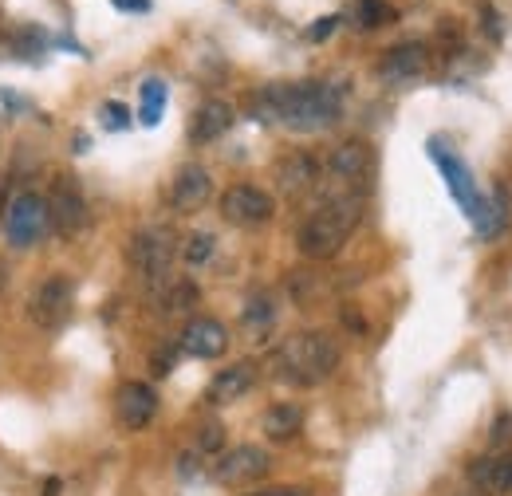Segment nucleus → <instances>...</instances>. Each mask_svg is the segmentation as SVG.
I'll return each instance as SVG.
<instances>
[{
  "label": "nucleus",
  "mask_w": 512,
  "mask_h": 496,
  "mask_svg": "<svg viewBox=\"0 0 512 496\" xmlns=\"http://www.w3.org/2000/svg\"><path fill=\"white\" fill-rule=\"evenodd\" d=\"M430 67V48L422 40H402L394 48H386L379 60V75L386 83H410Z\"/></svg>",
  "instance_id": "ddd939ff"
},
{
  "label": "nucleus",
  "mask_w": 512,
  "mask_h": 496,
  "mask_svg": "<svg viewBox=\"0 0 512 496\" xmlns=\"http://www.w3.org/2000/svg\"><path fill=\"white\" fill-rule=\"evenodd\" d=\"M48 213H52V225L60 237H75L83 225H87V201L79 186L71 178H60L52 186V197H48Z\"/></svg>",
  "instance_id": "f8f14e48"
},
{
  "label": "nucleus",
  "mask_w": 512,
  "mask_h": 496,
  "mask_svg": "<svg viewBox=\"0 0 512 496\" xmlns=\"http://www.w3.org/2000/svg\"><path fill=\"white\" fill-rule=\"evenodd\" d=\"M430 158H434V166L442 170V178H446L453 201H457V205L465 209V217L477 225V233H497V221L489 217V205H485V197L477 193L473 178H469V170L449 154L442 142H430Z\"/></svg>",
  "instance_id": "20e7f679"
},
{
  "label": "nucleus",
  "mask_w": 512,
  "mask_h": 496,
  "mask_svg": "<svg viewBox=\"0 0 512 496\" xmlns=\"http://www.w3.org/2000/svg\"><path fill=\"white\" fill-rule=\"evenodd\" d=\"M99 115H103V126H107V130H127L130 126V111L123 103H103Z\"/></svg>",
  "instance_id": "cd10ccee"
},
{
  "label": "nucleus",
  "mask_w": 512,
  "mask_h": 496,
  "mask_svg": "<svg viewBox=\"0 0 512 496\" xmlns=\"http://www.w3.org/2000/svg\"><path fill=\"white\" fill-rule=\"evenodd\" d=\"M221 445H225V426H221V422H205V426L197 430V453H201V457H213Z\"/></svg>",
  "instance_id": "393cba45"
},
{
  "label": "nucleus",
  "mask_w": 512,
  "mask_h": 496,
  "mask_svg": "<svg viewBox=\"0 0 512 496\" xmlns=\"http://www.w3.org/2000/svg\"><path fill=\"white\" fill-rule=\"evenodd\" d=\"M363 221V197H351V193H335L327 197L320 209L300 225L296 233V245L308 260H327L335 256L339 248L351 241V233L359 229Z\"/></svg>",
  "instance_id": "f03ea898"
},
{
  "label": "nucleus",
  "mask_w": 512,
  "mask_h": 496,
  "mask_svg": "<svg viewBox=\"0 0 512 496\" xmlns=\"http://www.w3.org/2000/svg\"><path fill=\"white\" fill-rule=\"evenodd\" d=\"M71 304H75V288H71V280H67V276H48V280L32 292V300H28L32 319H36L44 331L64 327L67 315H71Z\"/></svg>",
  "instance_id": "9d476101"
},
{
  "label": "nucleus",
  "mask_w": 512,
  "mask_h": 496,
  "mask_svg": "<svg viewBox=\"0 0 512 496\" xmlns=\"http://www.w3.org/2000/svg\"><path fill=\"white\" fill-rule=\"evenodd\" d=\"M182 351L193 355V359H221L229 351V331L225 323L201 315V319H190L186 331H182Z\"/></svg>",
  "instance_id": "4468645a"
},
{
  "label": "nucleus",
  "mask_w": 512,
  "mask_h": 496,
  "mask_svg": "<svg viewBox=\"0 0 512 496\" xmlns=\"http://www.w3.org/2000/svg\"><path fill=\"white\" fill-rule=\"evenodd\" d=\"M438 44L446 48L449 56H461V52H465V36H461L457 20H442V28H438Z\"/></svg>",
  "instance_id": "bb28decb"
},
{
  "label": "nucleus",
  "mask_w": 512,
  "mask_h": 496,
  "mask_svg": "<svg viewBox=\"0 0 512 496\" xmlns=\"http://www.w3.org/2000/svg\"><path fill=\"white\" fill-rule=\"evenodd\" d=\"M119 12H150V0H111Z\"/></svg>",
  "instance_id": "2f4dec72"
},
{
  "label": "nucleus",
  "mask_w": 512,
  "mask_h": 496,
  "mask_svg": "<svg viewBox=\"0 0 512 496\" xmlns=\"http://www.w3.org/2000/svg\"><path fill=\"white\" fill-rule=\"evenodd\" d=\"M335 28H339V16H320V20L308 28V40H316V44H320V40H327Z\"/></svg>",
  "instance_id": "c85d7f7f"
},
{
  "label": "nucleus",
  "mask_w": 512,
  "mask_h": 496,
  "mask_svg": "<svg viewBox=\"0 0 512 496\" xmlns=\"http://www.w3.org/2000/svg\"><path fill=\"white\" fill-rule=\"evenodd\" d=\"M245 496H312V493L300 489V485H272V489H256V493H245Z\"/></svg>",
  "instance_id": "7c9ffc66"
},
{
  "label": "nucleus",
  "mask_w": 512,
  "mask_h": 496,
  "mask_svg": "<svg viewBox=\"0 0 512 496\" xmlns=\"http://www.w3.org/2000/svg\"><path fill=\"white\" fill-rule=\"evenodd\" d=\"M127 256L134 272L150 288H166L170 284V264H174V233L170 229H142V233L130 237Z\"/></svg>",
  "instance_id": "39448f33"
},
{
  "label": "nucleus",
  "mask_w": 512,
  "mask_h": 496,
  "mask_svg": "<svg viewBox=\"0 0 512 496\" xmlns=\"http://www.w3.org/2000/svg\"><path fill=\"white\" fill-rule=\"evenodd\" d=\"M256 123H276L296 134H320L343 115V95L327 83H268L249 103Z\"/></svg>",
  "instance_id": "f257e3e1"
},
{
  "label": "nucleus",
  "mask_w": 512,
  "mask_h": 496,
  "mask_svg": "<svg viewBox=\"0 0 512 496\" xmlns=\"http://www.w3.org/2000/svg\"><path fill=\"white\" fill-rule=\"evenodd\" d=\"M40 493H44V496H60V481H56V477H52V481H44V489H40Z\"/></svg>",
  "instance_id": "f704fd0d"
},
{
  "label": "nucleus",
  "mask_w": 512,
  "mask_h": 496,
  "mask_svg": "<svg viewBox=\"0 0 512 496\" xmlns=\"http://www.w3.org/2000/svg\"><path fill=\"white\" fill-rule=\"evenodd\" d=\"M166 99H170L166 83H162V79H146V83H142V111H138V123H142V126H158V123H162Z\"/></svg>",
  "instance_id": "4be33fe9"
},
{
  "label": "nucleus",
  "mask_w": 512,
  "mask_h": 496,
  "mask_svg": "<svg viewBox=\"0 0 512 496\" xmlns=\"http://www.w3.org/2000/svg\"><path fill=\"white\" fill-rule=\"evenodd\" d=\"M178 347H182V343H178ZM178 347H162V351L154 355V363H150V367H154V374H170L174 359H178Z\"/></svg>",
  "instance_id": "c756f323"
},
{
  "label": "nucleus",
  "mask_w": 512,
  "mask_h": 496,
  "mask_svg": "<svg viewBox=\"0 0 512 496\" xmlns=\"http://www.w3.org/2000/svg\"><path fill=\"white\" fill-rule=\"evenodd\" d=\"M509 441V418H501V426H493V445H505Z\"/></svg>",
  "instance_id": "72a5a7b5"
},
{
  "label": "nucleus",
  "mask_w": 512,
  "mask_h": 496,
  "mask_svg": "<svg viewBox=\"0 0 512 496\" xmlns=\"http://www.w3.org/2000/svg\"><path fill=\"white\" fill-rule=\"evenodd\" d=\"M264 434L272 441H292V437L304 430V406L300 402H276L264 410Z\"/></svg>",
  "instance_id": "aec40b11"
},
{
  "label": "nucleus",
  "mask_w": 512,
  "mask_h": 496,
  "mask_svg": "<svg viewBox=\"0 0 512 496\" xmlns=\"http://www.w3.org/2000/svg\"><path fill=\"white\" fill-rule=\"evenodd\" d=\"M351 20H355V28H363V32L386 28V24H394V4H390V0H355V4H351Z\"/></svg>",
  "instance_id": "412c9836"
},
{
  "label": "nucleus",
  "mask_w": 512,
  "mask_h": 496,
  "mask_svg": "<svg viewBox=\"0 0 512 496\" xmlns=\"http://www.w3.org/2000/svg\"><path fill=\"white\" fill-rule=\"evenodd\" d=\"M268 469H272V457H268L260 445H237V449H229V453L217 457L213 481H217V485H229V489H241V485L260 481Z\"/></svg>",
  "instance_id": "1a4fd4ad"
},
{
  "label": "nucleus",
  "mask_w": 512,
  "mask_h": 496,
  "mask_svg": "<svg viewBox=\"0 0 512 496\" xmlns=\"http://www.w3.org/2000/svg\"><path fill=\"white\" fill-rule=\"evenodd\" d=\"M276 213V201L272 193H264L260 186H229L221 193V217L237 229H256V225H268Z\"/></svg>",
  "instance_id": "6e6552de"
},
{
  "label": "nucleus",
  "mask_w": 512,
  "mask_h": 496,
  "mask_svg": "<svg viewBox=\"0 0 512 496\" xmlns=\"http://www.w3.org/2000/svg\"><path fill=\"white\" fill-rule=\"evenodd\" d=\"M158 414V394L150 382H123L115 394V418L123 422V430H146Z\"/></svg>",
  "instance_id": "9b49d317"
},
{
  "label": "nucleus",
  "mask_w": 512,
  "mask_h": 496,
  "mask_svg": "<svg viewBox=\"0 0 512 496\" xmlns=\"http://www.w3.org/2000/svg\"><path fill=\"white\" fill-rule=\"evenodd\" d=\"M276 367H280V378L292 386H320L339 367V343L327 331H300L284 339Z\"/></svg>",
  "instance_id": "7ed1b4c3"
},
{
  "label": "nucleus",
  "mask_w": 512,
  "mask_h": 496,
  "mask_svg": "<svg viewBox=\"0 0 512 496\" xmlns=\"http://www.w3.org/2000/svg\"><path fill=\"white\" fill-rule=\"evenodd\" d=\"M473 485L489 496H512V453H493V457H481L473 461L469 469Z\"/></svg>",
  "instance_id": "6ab92c4d"
},
{
  "label": "nucleus",
  "mask_w": 512,
  "mask_h": 496,
  "mask_svg": "<svg viewBox=\"0 0 512 496\" xmlns=\"http://www.w3.org/2000/svg\"><path fill=\"white\" fill-rule=\"evenodd\" d=\"M213 245H217L213 233H193L190 241H186V260H190V264H205V260L213 256Z\"/></svg>",
  "instance_id": "a878e982"
},
{
  "label": "nucleus",
  "mask_w": 512,
  "mask_h": 496,
  "mask_svg": "<svg viewBox=\"0 0 512 496\" xmlns=\"http://www.w3.org/2000/svg\"><path fill=\"white\" fill-rule=\"evenodd\" d=\"M241 323L260 339V335L276 323V304H272V296H253V300L245 304V311H241Z\"/></svg>",
  "instance_id": "5701e85b"
},
{
  "label": "nucleus",
  "mask_w": 512,
  "mask_h": 496,
  "mask_svg": "<svg viewBox=\"0 0 512 496\" xmlns=\"http://www.w3.org/2000/svg\"><path fill=\"white\" fill-rule=\"evenodd\" d=\"M48 225H52V213H48V201L40 193H20L4 209V233H8L12 248H32L44 237Z\"/></svg>",
  "instance_id": "423d86ee"
},
{
  "label": "nucleus",
  "mask_w": 512,
  "mask_h": 496,
  "mask_svg": "<svg viewBox=\"0 0 512 496\" xmlns=\"http://www.w3.org/2000/svg\"><path fill=\"white\" fill-rule=\"evenodd\" d=\"M481 12H485V32H489V36H501V20L493 16V8H489V4H481Z\"/></svg>",
  "instance_id": "473e14b6"
},
{
  "label": "nucleus",
  "mask_w": 512,
  "mask_h": 496,
  "mask_svg": "<svg viewBox=\"0 0 512 496\" xmlns=\"http://www.w3.org/2000/svg\"><path fill=\"white\" fill-rule=\"evenodd\" d=\"M320 182V166H316V158L312 154H288V158H280V166H276V186L280 193H288V197H300V193H308V189H316Z\"/></svg>",
  "instance_id": "f3484780"
},
{
  "label": "nucleus",
  "mask_w": 512,
  "mask_h": 496,
  "mask_svg": "<svg viewBox=\"0 0 512 496\" xmlns=\"http://www.w3.org/2000/svg\"><path fill=\"white\" fill-rule=\"evenodd\" d=\"M193 304H197V288H193L190 280H170L162 288V311L178 315V311H190Z\"/></svg>",
  "instance_id": "b1692460"
},
{
  "label": "nucleus",
  "mask_w": 512,
  "mask_h": 496,
  "mask_svg": "<svg viewBox=\"0 0 512 496\" xmlns=\"http://www.w3.org/2000/svg\"><path fill=\"white\" fill-rule=\"evenodd\" d=\"M4 209H8V205H4V186H0V213H4Z\"/></svg>",
  "instance_id": "c9c22d12"
},
{
  "label": "nucleus",
  "mask_w": 512,
  "mask_h": 496,
  "mask_svg": "<svg viewBox=\"0 0 512 496\" xmlns=\"http://www.w3.org/2000/svg\"><path fill=\"white\" fill-rule=\"evenodd\" d=\"M253 382H256L253 363H233V367H225V371L213 374V382H209L205 398H209L213 406H229V402L245 398V394L253 390Z\"/></svg>",
  "instance_id": "a211bd4d"
},
{
  "label": "nucleus",
  "mask_w": 512,
  "mask_h": 496,
  "mask_svg": "<svg viewBox=\"0 0 512 496\" xmlns=\"http://www.w3.org/2000/svg\"><path fill=\"white\" fill-rule=\"evenodd\" d=\"M327 174L339 182V193L363 197V189H367L371 174H375V154H371V146L359 142V138L335 146L331 158H327Z\"/></svg>",
  "instance_id": "0eeeda50"
},
{
  "label": "nucleus",
  "mask_w": 512,
  "mask_h": 496,
  "mask_svg": "<svg viewBox=\"0 0 512 496\" xmlns=\"http://www.w3.org/2000/svg\"><path fill=\"white\" fill-rule=\"evenodd\" d=\"M229 126H233V107H229L225 99H205L190 119V142L193 146H209V142H217Z\"/></svg>",
  "instance_id": "dca6fc26"
},
{
  "label": "nucleus",
  "mask_w": 512,
  "mask_h": 496,
  "mask_svg": "<svg viewBox=\"0 0 512 496\" xmlns=\"http://www.w3.org/2000/svg\"><path fill=\"white\" fill-rule=\"evenodd\" d=\"M209 193H213L209 170L190 162V166H182V170L174 174V182H170V205H174L178 213H193V209H201V205L209 201Z\"/></svg>",
  "instance_id": "2eb2a0df"
}]
</instances>
